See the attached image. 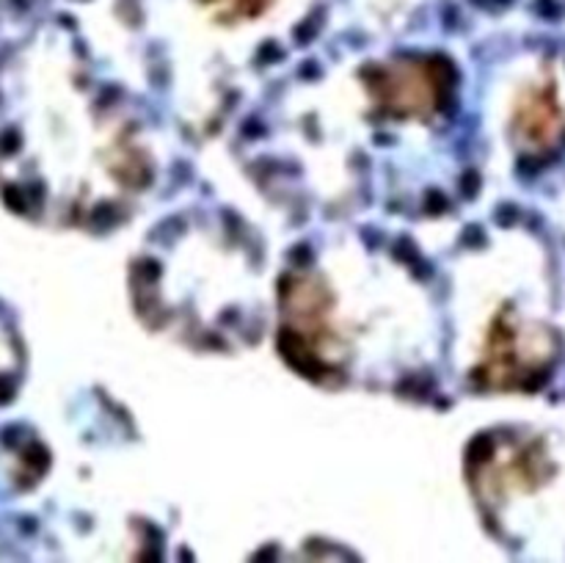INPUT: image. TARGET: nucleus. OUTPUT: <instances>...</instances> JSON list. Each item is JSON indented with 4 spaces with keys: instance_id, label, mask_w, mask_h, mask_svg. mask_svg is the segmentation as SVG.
I'll return each instance as SVG.
<instances>
[{
    "instance_id": "7ed1b4c3",
    "label": "nucleus",
    "mask_w": 565,
    "mask_h": 563,
    "mask_svg": "<svg viewBox=\"0 0 565 563\" xmlns=\"http://www.w3.org/2000/svg\"><path fill=\"white\" fill-rule=\"evenodd\" d=\"M436 94H441L439 77L425 72L419 61H397L375 77V97L384 103L386 114L397 119H417L439 110Z\"/></svg>"
},
{
    "instance_id": "f03ea898",
    "label": "nucleus",
    "mask_w": 565,
    "mask_h": 563,
    "mask_svg": "<svg viewBox=\"0 0 565 563\" xmlns=\"http://www.w3.org/2000/svg\"><path fill=\"white\" fill-rule=\"evenodd\" d=\"M508 136L527 158L555 155L565 144V72L555 61L519 83L508 105Z\"/></svg>"
},
{
    "instance_id": "f257e3e1",
    "label": "nucleus",
    "mask_w": 565,
    "mask_h": 563,
    "mask_svg": "<svg viewBox=\"0 0 565 563\" xmlns=\"http://www.w3.org/2000/svg\"><path fill=\"white\" fill-rule=\"evenodd\" d=\"M555 353L557 342L550 326L522 315L513 304H502L483 326L475 375L494 390H527L546 379Z\"/></svg>"
}]
</instances>
